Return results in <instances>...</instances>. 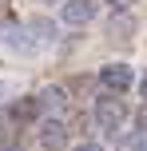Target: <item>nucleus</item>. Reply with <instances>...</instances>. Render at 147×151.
Returning <instances> with one entry per match:
<instances>
[{"mask_svg": "<svg viewBox=\"0 0 147 151\" xmlns=\"http://www.w3.org/2000/svg\"><path fill=\"white\" fill-rule=\"evenodd\" d=\"M100 83L108 91H127L131 88V68L127 64H103L100 68Z\"/></svg>", "mask_w": 147, "mask_h": 151, "instance_id": "f03ea898", "label": "nucleus"}, {"mask_svg": "<svg viewBox=\"0 0 147 151\" xmlns=\"http://www.w3.org/2000/svg\"><path fill=\"white\" fill-rule=\"evenodd\" d=\"M95 0H64V24H92Z\"/></svg>", "mask_w": 147, "mask_h": 151, "instance_id": "20e7f679", "label": "nucleus"}, {"mask_svg": "<svg viewBox=\"0 0 147 151\" xmlns=\"http://www.w3.org/2000/svg\"><path fill=\"white\" fill-rule=\"evenodd\" d=\"M139 91H143V99H147V76H143V80H139Z\"/></svg>", "mask_w": 147, "mask_h": 151, "instance_id": "9d476101", "label": "nucleus"}, {"mask_svg": "<svg viewBox=\"0 0 147 151\" xmlns=\"http://www.w3.org/2000/svg\"><path fill=\"white\" fill-rule=\"evenodd\" d=\"M108 28H111V32H119V36H127L135 24H131V16H111V24H108Z\"/></svg>", "mask_w": 147, "mask_h": 151, "instance_id": "423d86ee", "label": "nucleus"}, {"mask_svg": "<svg viewBox=\"0 0 147 151\" xmlns=\"http://www.w3.org/2000/svg\"><path fill=\"white\" fill-rule=\"evenodd\" d=\"M111 8H127V4H135V0H108Z\"/></svg>", "mask_w": 147, "mask_h": 151, "instance_id": "1a4fd4ad", "label": "nucleus"}, {"mask_svg": "<svg viewBox=\"0 0 147 151\" xmlns=\"http://www.w3.org/2000/svg\"><path fill=\"white\" fill-rule=\"evenodd\" d=\"M139 127H143V131H147V104H143V107H139Z\"/></svg>", "mask_w": 147, "mask_h": 151, "instance_id": "0eeeda50", "label": "nucleus"}, {"mask_svg": "<svg viewBox=\"0 0 147 151\" xmlns=\"http://www.w3.org/2000/svg\"><path fill=\"white\" fill-rule=\"evenodd\" d=\"M64 143H68L64 119H44V123H40V147H44V151H60Z\"/></svg>", "mask_w": 147, "mask_h": 151, "instance_id": "7ed1b4c3", "label": "nucleus"}, {"mask_svg": "<svg viewBox=\"0 0 147 151\" xmlns=\"http://www.w3.org/2000/svg\"><path fill=\"white\" fill-rule=\"evenodd\" d=\"M4 88H8V83H4V80H0V91H4Z\"/></svg>", "mask_w": 147, "mask_h": 151, "instance_id": "9b49d317", "label": "nucleus"}, {"mask_svg": "<svg viewBox=\"0 0 147 151\" xmlns=\"http://www.w3.org/2000/svg\"><path fill=\"white\" fill-rule=\"evenodd\" d=\"M123 115H127V107H123V99H119V91H108V96L95 99V123H100L103 131H115L119 123H123Z\"/></svg>", "mask_w": 147, "mask_h": 151, "instance_id": "f257e3e1", "label": "nucleus"}, {"mask_svg": "<svg viewBox=\"0 0 147 151\" xmlns=\"http://www.w3.org/2000/svg\"><path fill=\"white\" fill-rule=\"evenodd\" d=\"M4 151H20V147H4Z\"/></svg>", "mask_w": 147, "mask_h": 151, "instance_id": "f8f14e48", "label": "nucleus"}, {"mask_svg": "<svg viewBox=\"0 0 147 151\" xmlns=\"http://www.w3.org/2000/svg\"><path fill=\"white\" fill-rule=\"evenodd\" d=\"M36 104H40V111H56V107H64V88H44L36 96Z\"/></svg>", "mask_w": 147, "mask_h": 151, "instance_id": "39448f33", "label": "nucleus"}, {"mask_svg": "<svg viewBox=\"0 0 147 151\" xmlns=\"http://www.w3.org/2000/svg\"><path fill=\"white\" fill-rule=\"evenodd\" d=\"M76 151H103V147H100V143H80Z\"/></svg>", "mask_w": 147, "mask_h": 151, "instance_id": "6e6552de", "label": "nucleus"}]
</instances>
